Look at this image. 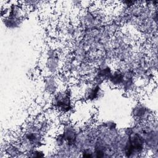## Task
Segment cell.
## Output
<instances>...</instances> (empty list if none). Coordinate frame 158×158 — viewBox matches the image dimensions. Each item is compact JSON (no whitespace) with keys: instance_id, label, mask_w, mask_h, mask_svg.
I'll list each match as a JSON object with an SVG mask.
<instances>
[{"instance_id":"obj_1","label":"cell","mask_w":158,"mask_h":158,"mask_svg":"<svg viewBox=\"0 0 158 158\" xmlns=\"http://www.w3.org/2000/svg\"><path fill=\"white\" fill-rule=\"evenodd\" d=\"M52 104L56 109L64 114L69 112L73 108L72 99L69 90L60 91L55 94Z\"/></svg>"},{"instance_id":"obj_2","label":"cell","mask_w":158,"mask_h":158,"mask_svg":"<svg viewBox=\"0 0 158 158\" xmlns=\"http://www.w3.org/2000/svg\"><path fill=\"white\" fill-rule=\"evenodd\" d=\"M23 139L27 144L33 146H38L41 141V134L40 130L37 127H31L28 128L25 132Z\"/></svg>"},{"instance_id":"obj_3","label":"cell","mask_w":158,"mask_h":158,"mask_svg":"<svg viewBox=\"0 0 158 158\" xmlns=\"http://www.w3.org/2000/svg\"><path fill=\"white\" fill-rule=\"evenodd\" d=\"M125 74L120 70H115L112 72L109 78L108 79L109 84L115 87L122 86L124 80Z\"/></svg>"},{"instance_id":"obj_4","label":"cell","mask_w":158,"mask_h":158,"mask_svg":"<svg viewBox=\"0 0 158 158\" xmlns=\"http://www.w3.org/2000/svg\"><path fill=\"white\" fill-rule=\"evenodd\" d=\"M101 92V89L99 84H93L89 86L86 91V99L89 101L96 100L99 97Z\"/></svg>"},{"instance_id":"obj_5","label":"cell","mask_w":158,"mask_h":158,"mask_svg":"<svg viewBox=\"0 0 158 158\" xmlns=\"http://www.w3.org/2000/svg\"><path fill=\"white\" fill-rule=\"evenodd\" d=\"M146 109L141 105L136 106L133 109V115H135L137 119L143 120L148 117Z\"/></svg>"}]
</instances>
